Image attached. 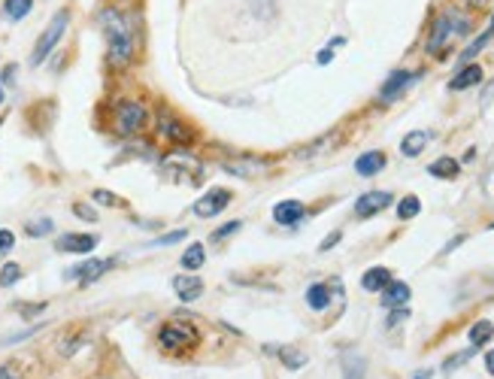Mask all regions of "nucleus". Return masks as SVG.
<instances>
[{"label":"nucleus","instance_id":"25","mask_svg":"<svg viewBox=\"0 0 494 379\" xmlns=\"http://www.w3.org/2000/svg\"><path fill=\"white\" fill-rule=\"evenodd\" d=\"M158 128H161V131L167 134V137L176 140V143H188V140H191V134H188L186 128H182V124H176L173 119H164L161 124H158Z\"/></svg>","mask_w":494,"mask_h":379},{"label":"nucleus","instance_id":"31","mask_svg":"<svg viewBox=\"0 0 494 379\" xmlns=\"http://www.w3.org/2000/svg\"><path fill=\"white\" fill-rule=\"evenodd\" d=\"M55 222L52 218H40V222H28V234L31 237H46V234H52Z\"/></svg>","mask_w":494,"mask_h":379},{"label":"nucleus","instance_id":"6","mask_svg":"<svg viewBox=\"0 0 494 379\" xmlns=\"http://www.w3.org/2000/svg\"><path fill=\"white\" fill-rule=\"evenodd\" d=\"M228 204H231V191L228 188H213V191H206V195L195 204V213L200 218H215Z\"/></svg>","mask_w":494,"mask_h":379},{"label":"nucleus","instance_id":"19","mask_svg":"<svg viewBox=\"0 0 494 379\" xmlns=\"http://www.w3.org/2000/svg\"><path fill=\"white\" fill-rule=\"evenodd\" d=\"M306 303L313 309H328L331 307V289L328 285H322V282H313L306 289Z\"/></svg>","mask_w":494,"mask_h":379},{"label":"nucleus","instance_id":"9","mask_svg":"<svg viewBox=\"0 0 494 379\" xmlns=\"http://www.w3.org/2000/svg\"><path fill=\"white\" fill-rule=\"evenodd\" d=\"M97 243L100 240L94 237V234H64V237H58L55 249L58 252H70V255H88Z\"/></svg>","mask_w":494,"mask_h":379},{"label":"nucleus","instance_id":"1","mask_svg":"<svg viewBox=\"0 0 494 379\" xmlns=\"http://www.w3.org/2000/svg\"><path fill=\"white\" fill-rule=\"evenodd\" d=\"M100 31H104L106 40V55H110V64L124 67L133 61V52H137V37H133V24L122 10L115 6H106L100 10Z\"/></svg>","mask_w":494,"mask_h":379},{"label":"nucleus","instance_id":"11","mask_svg":"<svg viewBox=\"0 0 494 379\" xmlns=\"http://www.w3.org/2000/svg\"><path fill=\"white\" fill-rule=\"evenodd\" d=\"M173 291H176V298L179 300H197L200 294H204V280L195 273H179V276H173Z\"/></svg>","mask_w":494,"mask_h":379},{"label":"nucleus","instance_id":"8","mask_svg":"<svg viewBox=\"0 0 494 379\" xmlns=\"http://www.w3.org/2000/svg\"><path fill=\"white\" fill-rule=\"evenodd\" d=\"M110 267H115L113 258H106V261H82V264H76L73 271H67L64 276L67 280H79L82 285H88V282H94L97 276H104Z\"/></svg>","mask_w":494,"mask_h":379},{"label":"nucleus","instance_id":"13","mask_svg":"<svg viewBox=\"0 0 494 379\" xmlns=\"http://www.w3.org/2000/svg\"><path fill=\"white\" fill-rule=\"evenodd\" d=\"M482 82V67L479 64H464L461 70H458V76H452L449 88L452 91H464V88H473Z\"/></svg>","mask_w":494,"mask_h":379},{"label":"nucleus","instance_id":"5","mask_svg":"<svg viewBox=\"0 0 494 379\" xmlns=\"http://www.w3.org/2000/svg\"><path fill=\"white\" fill-rule=\"evenodd\" d=\"M418 79V73H409V70H395L385 79V86L379 88V100L382 104H391V100H397L404 91L413 86V82Z\"/></svg>","mask_w":494,"mask_h":379},{"label":"nucleus","instance_id":"17","mask_svg":"<svg viewBox=\"0 0 494 379\" xmlns=\"http://www.w3.org/2000/svg\"><path fill=\"white\" fill-rule=\"evenodd\" d=\"M388 282H391V271H388V267H370V271L361 276V289L364 291H382Z\"/></svg>","mask_w":494,"mask_h":379},{"label":"nucleus","instance_id":"33","mask_svg":"<svg viewBox=\"0 0 494 379\" xmlns=\"http://www.w3.org/2000/svg\"><path fill=\"white\" fill-rule=\"evenodd\" d=\"M94 204H104V207H119L122 200L113 195V191H104V188H97L94 191Z\"/></svg>","mask_w":494,"mask_h":379},{"label":"nucleus","instance_id":"41","mask_svg":"<svg viewBox=\"0 0 494 379\" xmlns=\"http://www.w3.org/2000/svg\"><path fill=\"white\" fill-rule=\"evenodd\" d=\"M464 240H467V237H464V234H461V237H455V240H449V246H446V249H443V255H449V252H452V249H458V246H461V243H464Z\"/></svg>","mask_w":494,"mask_h":379},{"label":"nucleus","instance_id":"40","mask_svg":"<svg viewBox=\"0 0 494 379\" xmlns=\"http://www.w3.org/2000/svg\"><path fill=\"white\" fill-rule=\"evenodd\" d=\"M340 237H343V234H340V231H334V234H328V237H324V240H322V246H319V249H322V252H328V249H334V246H337V243H340Z\"/></svg>","mask_w":494,"mask_h":379},{"label":"nucleus","instance_id":"14","mask_svg":"<svg viewBox=\"0 0 494 379\" xmlns=\"http://www.w3.org/2000/svg\"><path fill=\"white\" fill-rule=\"evenodd\" d=\"M434 134L431 131H409L404 140H400V155H406V158H415V155H422L425 146L431 143Z\"/></svg>","mask_w":494,"mask_h":379},{"label":"nucleus","instance_id":"42","mask_svg":"<svg viewBox=\"0 0 494 379\" xmlns=\"http://www.w3.org/2000/svg\"><path fill=\"white\" fill-rule=\"evenodd\" d=\"M485 370H488V373L494 376V349L485 352Z\"/></svg>","mask_w":494,"mask_h":379},{"label":"nucleus","instance_id":"22","mask_svg":"<svg viewBox=\"0 0 494 379\" xmlns=\"http://www.w3.org/2000/svg\"><path fill=\"white\" fill-rule=\"evenodd\" d=\"M33 10V0H3V13L10 22H22Z\"/></svg>","mask_w":494,"mask_h":379},{"label":"nucleus","instance_id":"37","mask_svg":"<svg viewBox=\"0 0 494 379\" xmlns=\"http://www.w3.org/2000/svg\"><path fill=\"white\" fill-rule=\"evenodd\" d=\"M13 246H15V234L3 227V231H0V252H10Z\"/></svg>","mask_w":494,"mask_h":379},{"label":"nucleus","instance_id":"20","mask_svg":"<svg viewBox=\"0 0 494 379\" xmlns=\"http://www.w3.org/2000/svg\"><path fill=\"white\" fill-rule=\"evenodd\" d=\"M204 261H206L204 243H191V246L186 249V255H182V267H186V273H195L204 267Z\"/></svg>","mask_w":494,"mask_h":379},{"label":"nucleus","instance_id":"45","mask_svg":"<svg viewBox=\"0 0 494 379\" xmlns=\"http://www.w3.org/2000/svg\"><path fill=\"white\" fill-rule=\"evenodd\" d=\"M3 100H6V95H3V86H0V104H3Z\"/></svg>","mask_w":494,"mask_h":379},{"label":"nucleus","instance_id":"12","mask_svg":"<svg viewBox=\"0 0 494 379\" xmlns=\"http://www.w3.org/2000/svg\"><path fill=\"white\" fill-rule=\"evenodd\" d=\"M304 216H306V207L300 200H282V204L273 207V218L279 225H297Z\"/></svg>","mask_w":494,"mask_h":379},{"label":"nucleus","instance_id":"16","mask_svg":"<svg viewBox=\"0 0 494 379\" xmlns=\"http://www.w3.org/2000/svg\"><path fill=\"white\" fill-rule=\"evenodd\" d=\"M385 167V152L373 149V152H364V155H358L355 161V173L358 176H376Z\"/></svg>","mask_w":494,"mask_h":379},{"label":"nucleus","instance_id":"4","mask_svg":"<svg viewBox=\"0 0 494 379\" xmlns=\"http://www.w3.org/2000/svg\"><path fill=\"white\" fill-rule=\"evenodd\" d=\"M146 122H149V113L140 100H122V104L115 106V131H119L122 137L137 134Z\"/></svg>","mask_w":494,"mask_h":379},{"label":"nucleus","instance_id":"28","mask_svg":"<svg viewBox=\"0 0 494 379\" xmlns=\"http://www.w3.org/2000/svg\"><path fill=\"white\" fill-rule=\"evenodd\" d=\"M491 37H494V31H491V28H488V31H485V33H482V37H476V40H473V43H470V46H467V49H464V55H461V61H470V58H473V55H479V52H482V46H488V40H491Z\"/></svg>","mask_w":494,"mask_h":379},{"label":"nucleus","instance_id":"44","mask_svg":"<svg viewBox=\"0 0 494 379\" xmlns=\"http://www.w3.org/2000/svg\"><path fill=\"white\" fill-rule=\"evenodd\" d=\"M413 379H431V373H428V370H422V373H415Z\"/></svg>","mask_w":494,"mask_h":379},{"label":"nucleus","instance_id":"36","mask_svg":"<svg viewBox=\"0 0 494 379\" xmlns=\"http://www.w3.org/2000/svg\"><path fill=\"white\" fill-rule=\"evenodd\" d=\"M37 331H40V325L31 328V331H22V334H10V337H3V340H0V346H13V343H22L24 337H31V334H37Z\"/></svg>","mask_w":494,"mask_h":379},{"label":"nucleus","instance_id":"21","mask_svg":"<svg viewBox=\"0 0 494 379\" xmlns=\"http://www.w3.org/2000/svg\"><path fill=\"white\" fill-rule=\"evenodd\" d=\"M470 346L473 349H479V346H485V343L491 340L494 337V322H488V318H479V322H476L473 328H470Z\"/></svg>","mask_w":494,"mask_h":379},{"label":"nucleus","instance_id":"30","mask_svg":"<svg viewBox=\"0 0 494 379\" xmlns=\"http://www.w3.org/2000/svg\"><path fill=\"white\" fill-rule=\"evenodd\" d=\"M346 379H364V358L361 355H346Z\"/></svg>","mask_w":494,"mask_h":379},{"label":"nucleus","instance_id":"43","mask_svg":"<svg viewBox=\"0 0 494 379\" xmlns=\"http://www.w3.org/2000/svg\"><path fill=\"white\" fill-rule=\"evenodd\" d=\"M0 379H22V376L15 373L13 367H0Z\"/></svg>","mask_w":494,"mask_h":379},{"label":"nucleus","instance_id":"15","mask_svg":"<svg viewBox=\"0 0 494 379\" xmlns=\"http://www.w3.org/2000/svg\"><path fill=\"white\" fill-rule=\"evenodd\" d=\"M409 294H413V291H409V285H406V282H395V280H391V282L382 289V307H388V309L406 307Z\"/></svg>","mask_w":494,"mask_h":379},{"label":"nucleus","instance_id":"18","mask_svg":"<svg viewBox=\"0 0 494 379\" xmlns=\"http://www.w3.org/2000/svg\"><path fill=\"white\" fill-rule=\"evenodd\" d=\"M458 170H461V164H458L455 158H449V155L437 158V161H434V164L428 167V173H431V176H437V179H455Z\"/></svg>","mask_w":494,"mask_h":379},{"label":"nucleus","instance_id":"39","mask_svg":"<svg viewBox=\"0 0 494 379\" xmlns=\"http://www.w3.org/2000/svg\"><path fill=\"white\" fill-rule=\"evenodd\" d=\"M473 355V352H461V355H455V358H449L446 361V367H443V370H446V373H449V370H455V367H461V361H467V358H470Z\"/></svg>","mask_w":494,"mask_h":379},{"label":"nucleus","instance_id":"32","mask_svg":"<svg viewBox=\"0 0 494 379\" xmlns=\"http://www.w3.org/2000/svg\"><path fill=\"white\" fill-rule=\"evenodd\" d=\"M188 237V231L186 227H179V231H170V234H161V237H158L152 246H173V243H182Z\"/></svg>","mask_w":494,"mask_h":379},{"label":"nucleus","instance_id":"3","mask_svg":"<svg viewBox=\"0 0 494 379\" xmlns=\"http://www.w3.org/2000/svg\"><path fill=\"white\" fill-rule=\"evenodd\" d=\"M67 22H70V13H67V10H58L52 15V22L46 24V31L40 33L37 46H33V55H31V64L33 67H40L49 55L55 52V46L61 43V37H64V31H67Z\"/></svg>","mask_w":494,"mask_h":379},{"label":"nucleus","instance_id":"23","mask_svg":"<svg viewBox=\"0 0 494 379\" xmlns=\"http://www.w3.org/2000/svg\"><path fill=\"white\" fill-rule=\"evenodd\" d=\"M279 352V358H282V364H286L288 370H300L306 364V355L300 349H295V346H282V349H276Z\"/></svg>","mask_w":494,"mask_h":379},{"label":"nucleus","instance_id":"29","mask_svg":"<svg viewBox=\"0 0 494 379\" xmlns=\"http://www.w3.org/2000/svg\"><path fill=\"white\" fill-rule=\"evenodd\" d=\"M228 173H237V176H255L261 173V164L258 161H237V164H224Z\"/></svg>","mask_w":494,"mask_h":379},{"label":"nucleus","instance_id":"35","mask_svg":"<svg viewBox=\"0 0 494 379\" xmlns=\"http://www.w3.org/2000/svg\"><path fill=\"white\" fill-rule=\"evenodd\" d=\"M242 227V222H228V225H222L219 231H213V240H224V237H231V234H237Z\"/></svg>","mask_w":494,"mask_h":379},{"label":"nucleus","instance_id":"38","mask_svg":"<svg viewBox=\"0 0 494 379\" xmlns=\"http://www.w3.org/2000/svg\"><path fill=\"white\" fill-rule=\"evenodd\" d=\"M406 316H409V309H406V307H395V309H391V318H388V328H395L397 322H404Z\"/></svg>","mask_w":494,"mask_h":379},{"label":"nucleus","instance_id":"24","mask_svg":"<svg viewBox=\"0 0 494 379\" xmlns=\"http://www.w3.org/2000/svg\"><path fill=\"white\" fill-rule=\"evenodd\" d=\"M418 213H422V200H418L415 195H406V197L397 204V218H404V222L415 218Z\"/></svg>","mask_w":494,"mask_h":379},{"label":"nucleus","instance_id":"10","mask_svg":"<svg viewBox=\"0 0 494 379\" xmlns=\"http://www.w3.org/2000/svg\"><path fill=\"white\" fill-rule=\"evenodd\" d=\"M158 340H161L164 349H182L186 343H197V334L186 325H164L161 334H158Z\"/></svg>","mask_w":494,"mask_h":379},{"label":"nucleus","instance_id":"27","mask_svg":"<svg viewBox=\"0 0 494 379\" xmlns=\"http://www.w3.org/2000/svg\"><path fill=\"white\" fill-rule=\"evenodd\" d=\"M19 280H22V267L19 264H13L10 261V264L0 267V285H3V289H10V285H15Z\"/></svg>","mask_w":494,"mask_h":379},{"label":"nucleus","instance_id":"34","mask_svg":"<svg viewBox=\"0 0 494 379\" xmlns=\"http://www.w3.org/2000/svg\"><path fill=\"white\" fill-rule=\"evenodd\" d=\"M73 213H76L82 222H97V209L88 207V204H76V207H73Z\"/></svg>","mask_w":494,"mask_h":379},{"label":"nucleus","instance_id":"2","mask_svg":"<svg viewBox=\"0 0 494 379\" xmlns=\"http://www.w3.org/2000/svg\"><path fill=\"white\" fill-rule=\"evenodd\" d=\"M467 31H470V19H467V15H464L461 10L449 6V10H443V13L437 15V19H434L425 49H428L431 55H440L449 43H455L458 37H464Z\"/></svg>","mask_w":494,"mask_h":379},{"label":"nucleus","instance_id":"46","mask_svg":"<svg viewBox=\"0 0 494 379\" xmlns=\"http://www.w3.org/2000/svg\"><path fill=\"white\" fill-rule=\"evenodd\" d=\"M491 31H494V15H491Z\"/></svg>","mask_w":494,"mask_h":379},{"label":"nucleus","instance_id":"7","mask_svg":"<svg viewBox=\"0 0 494 379\" xmlns=\"http://www.w3.org/2000/svg\"><path fill=\"white\" fill-rule=\"evenodd\" d=\"M391 191H367V195H361L355 200V216L358 218H370L376 213H382V209L391 207Z\"/></svg>","mask_w":494,"mask_h":379},{"label":"nucleus","instance_id":"26","mask_svg":"<svg viewBox=\"0 0 494 379\" xmlns=\"http://www.w3.org/2000/svg\"><path fill=\"white\" fill-rule=\"evenodd\" d=\"M252 13L264 22H273L276 19V0H252Z\"/></svg>","mask_w":494,"mask_h":379}]
</instances>
